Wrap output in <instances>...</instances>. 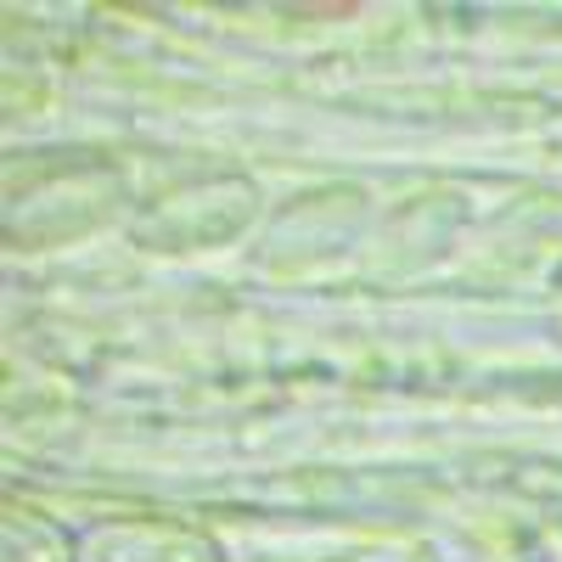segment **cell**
I'll list each match as a JSON object with an SVG mask.
<instances>
[]
</instances>
